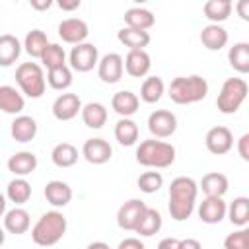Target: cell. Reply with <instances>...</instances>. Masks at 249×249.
<instances>
[{"mask_svg":"<svg viewBox=\"0 0 249 249\" xmlns=\"http://www.w3.org/2000/svg\"><path fill=\"white\" fill-rule=\"evenodd\" d=\"M198 185L193 177H175L169 185V204L167 210L175 222H183L191 218L195 204H196Z\"/></svg>","mask_w":249,"mask_h":249,"instance_id":"obj_1","label":"cell"},{"mask_svg":"<svg viewBox=\"0 0 249 249\" xmlns=\"http://www.w3.org/2000/svg\"><path fill=\"white\" fill-rule=\"evenodd\" d=\"M167 95L177 105L198 103L208 95V82H206V78H202L198 74L177 76L171 80V84L167 88Z\"/></svg>","mask_w":249,"mask_h":249,"instance_id":"obj_2","label":"cell"},{"mask_svg":"<svg viewBox=\"0 0 249 249\" xmlns=\"http://www.w3.org/2000/svg\"><path fill=\"white\" fill-rule=\"evenodd\" d=\"M66 228L68 224H66L64 214L58 210H49L41 214V218L31 228V239L39 247H53L64 237Z\"/></svg>","mask_w":249,"mask_h":249,"instance_id":"obj_3","label":"cell"},{"mask_svg":"<svg viewBox=\"0 0 249 249\" xmlns=\"http://www.w3.org/2000/svg\"><path fill=\"white\" fill-rule=\"evenodd\" d=\"M136 161L144 167H154V169H163L169 167L175 161V148L169 142L148 138L142 140L136 146Z\"/></svg>","mask_w":249,"mask_h":249,"instance_id":"obj_4","label":"cell"},{"mask_svg":"<svg viewBox=\"0 0 249 249\" xmlns=\"http://www.w3.org/2000/svg\"><path fill=\"white\" fill-rule=\"evenodd\" d=\"M16 84L21 89V95L39 99L47 89V78L43 66L37 62H21L16 68Z\"/></svg>","mask_w":249,"mask_h":249,"instance_id":"obj_5","label":"cell"},{"mask_svg":"<svg viewBox=\"0 0 249 249\" xmlns=\"http://www.w3.org/2000/svg\"><path fill=\"white\" fill-rule=\"evenodd\" d=\"M247 91H249V86L243 78H228L222 88H220V93L216 97V107L220 113L224 115H233L245 101L247 97Z\"/></svg>","mask_w":249,"mask_h":249,"instance_id":"obj_6","label":"cell"},{"mask_svg":"<svg viewBox=\"0 0 249 249\" xmlns=\"http://www.w3.org/2000/svg\"><path fill=\"white\" fill-rule=\"evenodd\" d=\"M68 62H70V70L89 72L99 62V51H97V47L93 43L74 45L72 51H70V54H68Z\"/></svg>","mask_w":249,"mask_h":249,"instance_id":"obj_7","label":"cell"},{"mask_svg":"<svg viewBox=\"0 0 249 249\" xmlns=\"http://www.w3.org/2000/svg\"><path fill=\"white\" fill-rule=\"evenodd\" d=\"M148 130L156 138H169L177 130V117L167 109H156L148 117Z\"/></svg>","mask_w":249,"mask_h":249,"instance_id":"obj_8","label":"cell"},{"mask_svg":"<svg viewBox=\"0 0 249 249\" xmlns=\"http://www.w3.org/2000/svg\"><path fill=\"white\" fill-rule=\"evenodd\" d=\"M204 144H206V150L214 156H224L228 154L231 148H233V134L228 126L224 124H218V126H212L206 136H204Z\"/></svg>","mask_w":249,"mask_h":249,"instance_id":"obj_9","label":"cell"},{"mask_svg":"<svg viewBox=\"0 0 249 249\" xmlns=\"http://www.w3.org/2000/svg\"><path fill=\"white\" fill-rule=\"evenodd\" d=\"M146 202L140 200V198H130L126 200L119 210H117V224L121 230H126V231H134L142 214L146 212Z\"/></svg>","mask_w":249,"mask_h":249,"instance_id":"obj_10","label":"cell"},{"mask_svg":"<svg viewBox=\"0 0 249 249\" xmlns=\"http://www.w3.org/2000/svg\"><path fill=\"white\" fill-rule=\"evenodd\" d=\"M88 35H89V27L80 18H66L58 23V37L64 43L80 45V43H86Z\"/></svg>","mask_w":249,"mask_h":249,"instance_id":"obj_11","label":"cell"},{"mask_svg":"<svg viewBox=\"0 0 249 249\" xmlns=\"http://www.w3.org/2000/svg\"><path fill=\"white\" fill-rule=\"evenodd\" d=\"M123 56L119 53H107L97 62V76L105 84H117L123 78Z\"/></svg>","mask_w":249,"mask_h":249,"instance_id":"obj_12","label":"cell"},{"mask_svg":"<svg viewBox=\"0 0 249 249\" xmlns=\"http://www.w3.org/2000/svg\"><path fill=\"white\" fill-rule=\"evenodd\" d=\"M82 111V99L78 93H60L53 101V117L56 121H72Z\"/></svg>","mask_w":249,"mask_h":249,"instance_id":"obj_13","label":"cell"},{"mask_svg":"<svg viewBox=\"0 0 249 249\" xmlns=\"http://www.w3.org/2000/svg\"><path fill=\"white\" fill-rule=\"evenodd\" d=\"M82 156L86 158V161H89L93 165H101L111 160L113 148L103 138H88L82 146Z\"/></svg>","mask_w":249,"mask_h":249,"instance_id":"obj_14","label":"cell"},{"mask_svg":"<svg viewBox=\"0 0 249 249\" xmlns=\"http://www.w3.org/2000/svg\"><path fill=\"white\" fill-rule=\"evenodd\" d=\"M228 204L222 196H204V200L198 204V218L204 224H220L226 218Z\"/></svg>","mask_w":249,"mask_h":249,"instance_id":"obj_15","label":"cell"},{"mask_svg":"<svg viewBox=\"0 0 249 249\" xmlns=\"http://www.w3.org/2000/svg\"><path fill=\"white\" fill-rule=\"evenodd\" d=\"M123 68L132 78H144L152 68V58L146 51H128L123 58Z\"/></svg>","mask_w":249,"mask_h":249,"instance_id":"obj_16","label":"cell"},{"mask_svg":"<svg viewBox=\"0 0 249 249\" xmlns=\"http://www.w3.org/2000/svg\"><path fill=\"white\" fill-rule=\"evenodd\" d=\"M6 165H8V171L14 173L16 177H25L37 169V156L33 152L21 150V152L12 154L6 161Z\"/></svg>","mask_w":249,"mask_h":249,"instance_id":"obj_17","label":"cell"},{"mask_svg":"<svg viewBox=\"0 0 249 249\" xmlns=\"http://www.w3.org/2000/svg\"><path fill=\"white\" fill-rule=\"evenodd\" d=\"M111 107L117 115H121V119H130L138 111L140 99L130 89H121L111 97Z\"/></svg>","mask_w":249,"mask_h":249,"instance_id":"obj_18","label":"cell"},{"mask_svg":"<svg viewBox=\"0 0 249 249\" xmlns=\"http://www.w3.org/2000/svg\"><path fill=\"white\" fill-rule=\"evenodd\" d=\"M10 134L16 142H31L37 136V121L29 115H18L10 124Z\"/></svg>","mask_w":249,"mask_h":249,"instance_id":"obj_19","label":"cell"},{"mask_svg":"<svg viewBox=\"0 0 249 249\" xmlns=\"http://www.w3.org/2000/svg\"><path fill=\"white\" fill-rule=\"evenodd\" d=\"M43 195H45L49 204H53L54 208H62L72 200V187L68 183H64V181L53 179V181H49L45 185Z\"/></svg>","mask_w":249,"mask_h":249,"instance_id":"obj_20","label":"cell"},{"mask_svg":"<svg viewBox=\"0 0 249 249\" xmlns=\"http://www.w3.org/2000/svg\"><path fill=\"white\" fill-rule=\"evenodd\" d=\"M200 43H202V47H206L208 51H220V49H224L226 45H228V31L222 27V25H218V23H208V25H204L202 29H200Z\"/></svg>","mask_w":249,"mask_h":249,"instance_id":"obj_21","label":"cell"},{"mask_svg":"<svg viewBox=\"0 0 249 249\" xmlns=\"http://www.w3.org/2000/svg\"><path fill=\"white\" fill-rule=\"evenodd\" d=\"M31 226V220H29V212L21 206H14L12 210H8L4 214V230L8 233H14V235H21L29 230Z\"/></svg>","mask_w":249,"mask_h":249,"instance_id":"obj_22","label":"cell"},{"mask_svg":"<svg viewBox=\"0 0 249 249\" xmlns=\"http://www.w3.org/2000/svg\"><path fill=\"white\" fill-rule=\"evenodd\" d=\"M25 107V99L21 91L14 86H0V111L8 115H19Z\"/></svg>","mask_w":249,"mask_h":249,"instance_id":"obj_23","label":"cell"},{"mask_svg":"<svg viewBox=\"0 0 249 249\" xmlns=\"http://www.w3.org/2000/svg\"><path fill=\"white\" fill-rule=\"evenodd\" d=\"M228 187H230L228 177L218 171H210V173L202 175V179L198 183V189L206 196H224L228 193Z\"/></svg>","mask_w":249,"mask_h":249,"instance_id":"obj_24","label":"cell"},{"mask_svg":"<svg viewBox=\"0 0 249 249\" xmlns=\"http://www.w3.org/2000/svg\"><path fill=\"white\" fill-rule=\"evenodd\" d=\"M21 54V43L16 35L4 33L0 35V66H12Z\"/></svg>","mask_w":249,"mask_h":249,"instance_id":"obj_25","label":"cell"},{"mask_svg":"<svg viewBox=\"0 0 249 249\" xmlns=\"http://www.w3.org/2000/svg\"><path fill=\"white\" fill-rule=\"evenodd\" d=\"M82 121L86 126L89 128H101L107 123V107L99 101H89L86 105H82Z\"/></svg>","mask_w":249,"mask_h":249,"instance_id":"obj_26","label":"cell"},{"mask_svg":"<svg viewBox=\"0 0 249 249\" xmlns=\"http://www.w3.org/2000/svg\"><path fill=\"white\" fill-rule=\"evenodd\" d=\"M124 23L126 27L130 29H138V31H148L154 23H156V18L150 10L146 8H130L124 12Z\"/></svg>","mask_w":249,"mask_h":249,"instance_id":"obj_27","label":"cell"},{"mask_svg":"<svg viewBox=\"0 0 249 249\" xmlns=\"http://www.w3.org/2000/svg\"><path fill=\"white\" fill-rule=\"evenodd\" d=\"M31 198V185L25 177H16L6 187V200L14 202L16 206L25 204Z\"/></svg>","mask_w":249,"mask_h":249,"instance_id":"obj_28","label":"cell"},{"mask_svg":"<svg viewBox=\"0 0 249 249\" xmlns=\"http://www.w3.org/2000/svg\"><path fill=\"white\" fill-rule=\"evenodd\" d=\"M117 39L128 47V51H144V47L150 45V33L148 31H138L130 27H123L117 33Z\"/></svg>","mask_w":249,"mask_h":249,"instance_id":"obj_29","label":"cell"},{"mask_svg":"<svg viewBox=\"0 0 249 249\" xmlns=\"http://www.w3.org/2000/svg\"><path fill=\"white\" fill-rule=\"evenodd\" d=\"M231 8L233 4L230 0H208L204 6H202V12H204V18L210 21V23H222L230 18L231 14Z\"/></svg>","mask_w":249,"mask_h":249,"instance_id":"obj_30","label":"cell"},{"mask_svg":"<svg viewBox=\"0 0 249 249\" xmlns=\"http://www.w3.org/2000/svg\"><path fill=\"white\" fill-rule=\"evenodd\" d=\"M226 214H228V218L233 226L245 228L249 224V198L247 196H235L230 202Z\"/></svg>","mask_w":249,"mask_h":249,"instance_id":"obj_31","label":"cell"},{"mask_svg":"<svg viewBox=\"0 0 249 249\" xmlns=\"http://www.w3.org/2000/svg\"><path fill=\"white\" fill-rule=\"evenodd\" d=\"M228 60H230V66L235 72L247 74L249 72V43L241 41V43H235L233 47H230Z\"/></svg>","mask_w":249,"mask_h":249,"instance_id":"obj_32","label":"cell"},{"mask_svg":"<svg viewBox=\"0 0 249 249\" xmlns=\"http://www.w3.org/2000/svg\"><path fill=\"white\" fill-rule=\"evenodd\" d=\"M165 93V84L160 76H148L140 86V97L144 103H158Z\"/></svg>","mask_w":249,"mask_h":249,"instance_id":"obj_33","label":"cell"},{"mask_svg":"<svg viewBox=\"0 0 249 249\" xmlns=\"http://www.w3.org/2000/svg\"><path fill=\"white\" fill-rule=\"evenodd\" d=\"M51 160L56 167H72L78 161V148L70 142H60L53 148Z\"/></svg>","mask_w":249,"mask_h":249,"instance_id":"obj_34","label":"cell"},{"mask_svg":"<svg viewBox=\"0 0 249 249\" xmlns=\"http://www.w3.org/2000/svg\"><path fill=\"white\" fill-rule=\"evenodd\" d=\"M25 53L31 56V58H41V54L45 53V49L49 47V39H47V33L41 31V29H31L25 39H23V45Z\"/></svg>","mask_w":249,"mask_h":249,"instance_id":"obj_35","label":"cell"},{"mask_svg":"<svg viewBox=\"0 0 249 249\" xmlns=\"http://www.w3.org/2000/svg\"><path fill=\"white\" fill-rule=\"evenodd\" d=\"M138 124L132 119H119L115 124V138L121 146H134L138 140Z\"/></svg>","mask_w":249,"mask_h":249,"instance_id":"obj_36","label":"cell"},{"mask_svg":"<svg viewBox=\"0 0 249 249\" xmlns=\"http://www.w3.org/2000/svg\"><path fill=\"white\" fill-rule=\"evenodd\" d=\"M161 224H163V220H161V214L156 210V208H146V212L142 214V218H140V222H138V226H136V233L138 235H144V237H150V235H154V233H158L160 230H161Z\"/></svg>","mask_w":249,"mask_h":249,"instance_id":"obj_37","label":"cell"},{"mask_svg":"<svg viewBox=\"0 0 249 249\" xmlns=\"http://www.w3.org/2000/svg\"><path fill=\"white\" fill-rule=\"evenodd\" d=\"M47 84L53 89H58V91L68 89L72 86V70H70V66L64 64V66H58V68L47 70Z\"/></svg>","mask_w":249,"mask_h":249,"instance_id":"obj_38","label":"cell"},{"mask_svg":"<svg viewBox=\"0 0 249 249\" xmlns=\"http://www.w3.org/2000/svg\"><path fill=\"white\" fill-rule=\"evenodd\" d=\"M39 60L43 62V66L47 70H53V68H58V66L66 64V53L58 43H49V47L45 49V53L41 54Z\"/></svg>","mask_w":249,"mask_h":249,"instance_id":"obj_39","label":"cell"},{"mask_svg":"<svg viewBox=\"0 0 249 249\" xmlns=\"http://www.w3.org/2000/svg\"><path fill=\"white\" fill-rule=\"evenodd\" d=\"M138 189L146 195H152V193H158L161 187H163V175L160 171H144L138 181H136Z\"/></svg>","mask_w":249,"mask_h":249,"instance_id":"obj_40","label":"cell"},{"mask_svg":"<svg viewBox=\"0 0 249 249\" xmlns=\"http://www.w3.org/2000/svg\"><path fill=\"white\" fill-rule=\"evenodd\" d=\"M224 249H249V230L239 228L233 233H228L224 239Z\"/></svg>","mask_w":249,"mask_h":249,"instance_id":"obj_41","label":"cell"},{"mask_svg":"<svg viewBox=\"0 0 249 249\" xmlns=\"http://www.w3.org/2000/svg\"><path fill=\"white\" fill-rule=\"evenodd\" d=\"M237 152L241 156V160L249 161V134H241V138L237 140Z\"/></svg>","mask_w":249,"mask_h":249,"instance_id":"obj_42","label":"cell"},{"mask_svg":"<svg viewBox=\"0 0 249 249\" xmlns=\"http://www.w3.org/2000/svg\"><path fill=\"white\" fill-rule=\"evenodd\" d=\"M117 249H146V247H144V243L138 237H126V239H123L119 243Z\"/></svg>","mask_w":249,"mask_h":249,"instance_id":"obj_43","label":"cell"},{"mask_svg":"<svg viewBox=\"0 0 249 249\" xmlns=\"http://www.w3.org/2000/svg\"><path fill=\"white\" fill-rule=\"evenodd\" d=\"M235 10L243 21H249V0H239L235 4Z\"/></svg>","mask_w":249,"mask_h":249,"instance_id":"obj_44","label":"cell"},{"mask_svg":"<svg viewBox=\"0 0 249 249\" xmlns=\"http://www.w3.org/2000/svg\"><path fill=\"white\" fill-rule=\"evenodd\" d=\"M179 249H202V243L195 237H187V239H179Z\"/></svg>","mask_w":249,"mask_h":249,"instance_id":"obj_45","label":"cell"},{"mask_svg":"<svg viewBox=\"0 0 249 249\" xmlns=\"http://www.w3.org/2000/svg\"><path fill=\"white\" fill-rule=\"evenodd\" d=\"M80 6H82V0H58V8L64 10V12L78 10Z\"/></svg>","mask_w":249,"mask_h":249,"instance_id":"obj_46","label":"cell"},{"mask_svg":"<svg viewBox=\"0 0 249 249\" xmlns=\"http://www.w3.org/2000/svg\"><path fill=\"white\" fill-rule=\"evenodd\" d=\"M158 249H179V239H175V237H163L158 243Z\"/></svg>","mask_w":249,"mask_h":249,"instance_id":"obj_47","label":"cell"},{"mask_svg":"<svg viewBox=\"0 0 249 249\" xmlns=\"http://www.w3.org/2000/svg\"><path fill=\"white\" fill-rule=\"evenodd\" d=\"M51 6H53V0H31V8L33 10H39V12L49 10Z\"/></svg>","mask_w":249,"mask_h":249,"instance_id":"obj_48","label":"cell"},{"mask_svg":"<svg viewBox=\"0 0 249 249\" xmlns=\"http://www.w3.org/2000/svg\"><path fill=\"white\" fill-rule=\"evenodd\" d=\"M86 249H111V247H109L105 241H91Z\"/></svg>","mask_w":249,"mask_h":249,"instance_id":"obj_49","label":"cell"},{"mask_svg":"<svg viewBox=\"0 0 249 249\" xmlns=\"http://www.w3.org/2000/svg\"><path fill=\"white\" fill-rule=\"evenodd\" d=\"M6 214V195L0 193V218H4Z\"/></svg>","mask_w":249,"mask_h":249,"instance_id":"obj_50","label":"cell"},{"mask_svg":"<svg viewBox=\"0 0 249 249\" xmlns=\"http://www.w3.org/2000/svg\"><path fill=\"white\" fill-rule=\"evenodd\" d=\"M4 231H6V230H4V228H0V247H2V245H4V241H6V233H4Z\"/></svg>","mask_w":249,"mask_h":249,"instance_id":"obj_51","label":"cell"}]
</instances>
